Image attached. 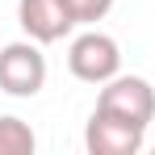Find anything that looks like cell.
<instances>
[{
	"instance_id": "277c9868",
	"label": "cell",
	"mask_w": 155,
	"mask_h": 155,
	"mask_svg": "<svg viewBox=\"0 0 155 155\" xmlns=\"http://www.w3.org/2000/svg\"><path fill=\"white\" fill-rule=\"evenodd\" d=\"M143 134H147V126H134L97 105L88 117V130H84V147L92 155H134L143 151Z\"/></svg>"
},
{
	"instance_id": "7a4b0ae2",
	"label": "cell",
	"mask_w": 155,
	"mask_h": 155,
	"mask_svg": "<svg viewBox=\"0 0 155 155\" xmlns=\"http://www.w3.org/2000/svg\"><path fill=\"white\" fill-rule=\"evenodd\" d=\"M46 88V54L38 42H8L0 46V92L8 97H38Z\"/></svg>"
},
{
	"instance_id": "5b68a950",
	"label": "cell",
	"mask_w": 155,
	"mask_h": 155,
	"mask_svg": "<svg viewBox=\"0 0 155 155\" xmlns=\"http://www.w3.org/2000/svg\"><path fill=\"white\" fill-rule=\"evenodd\" d=\"M17 21L38 46L63 42L76 29V17H71L67 0H17Z\"/></svg>"
},
{
	"instance_id": "3957f363",
	"label": "cell",
	"mask_w": 155,
	"mask_h": 155,
	"mask_svg": "<svg viewBox=\"0 0 155 155\" xmlns=\"http://www.w3.org/2000/svg\"><path fill=\"white\" fill-rule=\"evenodd\" d=\"M97 105L117 113V117H126V122H134V126H151L155 122V88L143 76H122L117 71L113 80H105Z\"/></svg>"
},
{
	"instance_id": "6da1fadb",
	"label": "cell",
	"mask_w": 155,
	"mask_h": 155,
	"mask_svg": "<svg viewBox=\"0 0 155 155\" xmlns=\"http://www.w3.org/2000/svg\"><path fill=\"white\" fill-rule=\"evenodd\" d=\"M67 67H71V76L84 80V84H105V80H113L122 71V51H117V42L101 34V29H84L80 38H71V46H67Z\"/></svg>"
},
{
	"instance_id": "52a82bcc",
	"label": "cell",
	"mask_w": 155,
	"mask_h": 155,
	"mask_svg": "<svg viewBox=\"0 0 155 155\" xmlns=\"http://www.w3.org/2000/svg\"><path fill=\"white\" fill-rule=\"evenodd\" d=\"M67 8H71L76 25H97V21H105V17H109L113 0H67Z\"/></svg>"
},
{
	"instance_id": "8992f818",
	"label": "cell",
	"mask_w": 155,
	"mask_h": 155,
	"mask_svg": "<svg viewBox=\"0 0 155 155\" xmlns=\"http://www.w3.org/2000/svg\"><path fill=\"white\" fill-rule=\"evenodd\" d=\"M34 147H38V138H34L29 122L4 113V117H0V155H29Z\"/></svg>"
}]
</instances>
